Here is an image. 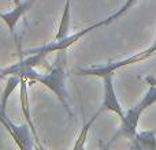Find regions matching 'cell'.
I'll return each mask as SVG.
<instances>
[{"instance_id":"ba28073f","label":"cell","mask_w":156,"mask_h":150,"mask_svg":"<svg viewBox=\"0 0 156 150\" xmlns=\"http://www.w3.org/2000/svg\"><path fill=\"white\" fill-rule=\"evenodd\" d=\"M70 23H71V0H66L65 5H63V14L60 18L59 26H58V32L55 38L60 40L69 36V30H70Z\"/></svg>"},{"instance_id":"4fadbf2b","label":"cell","mask_w":156,"mask_h":150,"mask_svg":"<svg viewBox=\"0 0 156 150\" xmlns=\"http://www.w3.org/2000/svg\"><path fill=\"white\" fill-rule=\"evenodd\" d=\"M156 102V82L152 83L151 87L148 89V91L145 93V96L141 98V101L138 102V107L141 108L143 111H147L149 107H152Z\"/></svg>"},{"instance_id":"6da1fadb","label":"cell","mask_w":156,"mask_h":150,"mask_svg":"<svg viewBox=\"0 0 156 150\" xmlns=\"http://www.w3.org/2000/svg\"><path fill=\"white\" fill-rule=\"evenodd\" d=\"M22 77H25L29 80V85H32V83H41L48 90H51L58 97V100L62 102L63 108L69 113V116L74 118L70 104H69V91H67V86H66V80H67L66 51L58 52L56 60H55L54 66H51L48 68V71L40 73V71H36V68H30Z\"/></svg>"},{"instance_id":"9a60e30c","label":"cell","mask_w":156,"mask_h":150,"mask_svg":"<svg viewBox=\"0 0 156 150\" xmlns=\"http://www.w3.org/2000/svg\"><path fill=\"white\" fill-rule=\"evenodd\" d=\"M154 44H156V37H155V43H154Z\"/></svg>"},{"instance_id":"3957f363","label":"cell","mask_w":156,"mask_h":150,"mask_svg":"<svg viewBox=\"0 0 156 150\" xmlns=\"http://www.w3.org/2000/svg\"><path fill=\"white\" fill-rule=\"evenodd\" d=\"M0 123L3 124L5 130L8 131V134L11 135V138L14 139V142L16 143L21 150H30L34 148V143H33V137L32 130H30L29 124H15L5 113V109L0 105Z\"/></svg>"},{"instance_id":"8992f818","label":"cell","mask_w":156,"mask_h":150,"mask_svg":"<svg viewBox=\"0 0 156 150\" xmlns=\"http://www.w3.org/2000/svg\"><path fill=\"white\" fill-rule=\"evenodd\" d=\"M29 80L26 79L25 77H21V83H19V102H21V108H22V112H23V118L26 120V123L29 124L30 130H32V134L34 137V142L37 143L38 148H43L40 142V138H38L37 134V130H36V126L33 123V119H32V113H30V100H29Z\"/></svg>"},{"instance_id":"2e32d148","label":"cell","mask_w":156,"mask_h":150,"mask_svg":"<svg viewBox=\"0 0 156 150\" xmlns=\"http://www.w3.org/2000/svg\"><path fill=\"white\" fill-rule=\"evenodd\" d=\"M154 45H155V46H156V44H154Z\"/></svg>"},{"instance_id":"30bf717a","label":"cell","mask_w":156,"mask_h":150,"mask_svg":"<svg viewBox=\"0 0 156 150\" xmlns=\"http://www.w3.org/2000/svg\"><path fill=\"white\" fill-rule=\"evenodd\" d=\"M100 115H101V113H100V111L97 109L96 112L93 113V116H92V118L89 119V120H86V121H85V124H83V127L81 128L80 134H78V137H77L76 143H74V149L81 150V149L85 148V142H86V139H88L89 130H90V127L93 126V123L97 120V118H99Z\"/></svg>"},{"instance_id":"7a4b0ae2","label":"cell","mask_w":156,"mask_h":150,"mask_svg":"<svg viewBox=\"0 0 156 150\" xmlns=\"http://www.w3.org/2000/svg\"><path fill=\"white\" fill-rule=\"evenodd\" d=\"M156 55V46L152 44L149 48L144 49L141 52H137L136 55L130 57H126L123 60H118V62H110L107 64H101V66H92V67H86V68H80L77 71V75L81 77H99L103 78L108 74H115L116 70L122 67H126V66H132L136 63H140L143 60L149 59L151 56Z\"/></svg>"},{"instance_id":"277c9868","label":"cell","mask_w":156,"mask_h":150,"mask_svg":"<svg viewBox=\"0 0 156 150\" xmlns=\"http://www.w3.org/2000/svg\"><path fill=\"white\" fill-rule=\"evenodd\" d=\"M101 79H103V101L99 108L100 113L108 111V112L116 113L118 118L122 119L125 115V111L122 108L121 102H119L115 87H114V74L105 75Z\"/></svg>"},{"instance_id":"52a82bcc","label":"cell","mask_w":156,"mask_h":150,"mask_svg":"<svg viewBox=\"0 0 156 150\" xmlns=\"http://www.w3.org/2000/svg\"><path fill=\"white\" fill-rule=\"evenodd\" d=\"M36 2L37 0H26V2H22L21 4H16L15 8H12L8 12H0V21H3V23L8 27L12 37H15V27L16 23L19 22V19L33 7V4Z\"/></svg>"},{"instance_id":"7c38bea8","label":"cell","mask_w":156,"mask_h":150,"mask_svg":"<svg viewBox=\"0 0 156 150\" xmlns=\"http://www.w3.org/2000/svg\"><path fill=\"white\" fill-rule=\"evenodd\" d=\"M137 3V0H126V2L122 4V7L121 8H118V11H115L114 14H111L110 16H107L105 19H103L101 21V23H103V26H107V25H110V23H112L114 21H116V19H119L121 16H123L127 12V11L130 10V8L133 7V5Z\"/></svg>"},{"instance_id":"5bb4252c","label":"cell","mask_w":156,"mask_h":150,"mask_svg":"<svg viewBox=\"0 0 156 150\" xmlns=\"http://www.w3.org/2000/svg\"><path fill=\"white\" fill-rule=\"evenodd\" d=\"M12 2H14V3H15V5H16V4H21V3H22V2H21V0H12Z\"/></svg>"},{"instance_id":"5b68a950","label":"cell","mask_w":156,"mask_h":150,"mask_svg":"<svg viewBox=\"0 0 156 150\" xmlns=\"http://www.w3.org/2000/svg\"><path fill=\"white\" fill-rule=\"evenodd\" d=\"M144 111L141 109L138 105H134L133 108L127 109L125 112L123 118L121 119V124L118 127V131L114 134V137L111 138V142L116 141V138H127V139H133L137 134V127H138V121L140 118L143 115Z\"/></svg>"},{"instance_id":"9c48e42d","label":"cell","mask_w":156,"mask_h":150,"mask_svg":"<svg viewBox=\"0 0 156 150\" xmlns=\"http://www.w3.org/2000/svg\"><path fill=\"white\" fill-rule=\"evenodd\" d=\"M133 146L132 148L137 149H151L156 148V132L155 131H143L137 132L136 137L133 138Z\"/></svg>"},{"instance_id":"8fae6325","label":"cell","mask_w":156,"mask_h":150,"mask_svg":"<svg viewBox=\"0 0 156 150\" xmlns=\"http://www.w3.org/2000/svg\"><path fill=\"white\" fill-rule=\"evenodd\" d=\"M21 83V77L19 75H8L5 78V85L4 89H3V93H2V98H0V105L5 109V105H7V101L10 98L11 93L15 90V87Z\"/></svg>"}]
</instances>
